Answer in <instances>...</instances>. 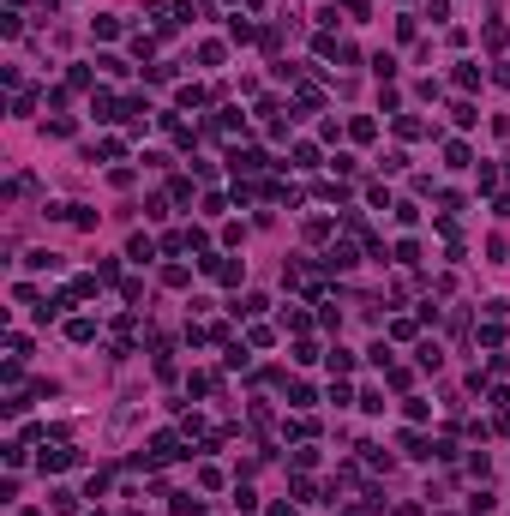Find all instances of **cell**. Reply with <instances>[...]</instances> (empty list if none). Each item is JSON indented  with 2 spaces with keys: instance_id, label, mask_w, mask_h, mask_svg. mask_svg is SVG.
Listing matches in <instances>:
<instances>
[{
  "instance_id": "6da1fadb",
  "label": "cell",
  "mask_w": 510,
  "mask_h": 516,
  "mask_svg": "<svg viewBox=\"0 0 510 516\" xmlns=\"http://www.w3.org/2000/svg\"><path fill=\"white\" fill-rule=\"evenodd\" d=\"M324 265H330V270H354V246H348V240H336Z\"/></svg>"
},
{
  "instance_id": "7a4b0ae2",
  "label": "cell",
  "mask_w": 510,
  "mask_h": 516,
  "mask_svg": "<svg viewBox=\"0 0 510 516\" xmlns=\"http://www.w3.org/2000/svg\"><path fill=\"white\" fill-rule=\"evenodd\" d=\"M228 163H234V175H253V168H264V156H258V150H234Z\"/></svg>"
},
{
  "instance_id": "3957f363",
  "label": "cell",
  "mask_w": 510,
  "mask_h": 516,
  "mask_svg": "<svg viewBox=\"0 0 510 516\" xmlns=\"http://www.w3.org/2000/svg\"><path fill=\"white\" fill-rule=\"evenodd\" d=\"M480 342H486V348H498V342H504V325H498V318H486V325H480Z\"/></svg>"
},
{
  "instance_id": "277c9868",
  "label": "cell",
  "mask_w": 510,
  "mask_h": 516,
  "mask_svg": "<svg viewBox=\"0 0 510 516\" xmlns=\"http://www.w3.org/2000/svg\"><path fill=\"white\" fill-rule=\"evenodd\" d=\"M138 258V265H144V258H156V246H150V235H133V246H126Z\"/></svg>"
},
{
  "instance_id": "5b68a950",
  "label": "cell",
  "mask_w": 510,
  "mask_h": 516,
  "mask_svg": "<svg viewBox=\"0 0 510 516\" xmlns=\"http://www.w3.org/2000/svg\"><path fill=\"white\" fill-rule=\"evenodd\" d=\"M66 337H73V342H90V337H96V325H90V318H73V325H66Z\"/></svg>"
},
{
  "instance_id": "8992f818",
  "label": "cell",
  "mask_w": 510,
  "mask_h": 516,
  "mask_svg": "<svg viewBox=\"0 0 510 516\" xmlns=\"http://www.w3.org/2000/svg\"><path fill=\"white\" fill-rule=\"evenodd\" d=\"M456 84H463V90H474V84H480V66H468V60H463V66H456Z\"/></svg>"
},
{
  "instance_id": "52a82bcc",
  "label": "cell",
  "mask_w": 510,
  "mask_h": 516,
  "mask_svg": "<svg viewBox=\"0 0 510 516\" xmlns=\"http://www.w3.org/2000/svg\"><path fill=\"white\" fill-rule=\"evenodd\" d=\"M294 168H318V150L313 145H294Z\"/></svg>"
},
{
  "instance_id": "ba28073f",
  "label": "cell",
  "mask_w": 510,
  "mask_h": 516,
  "mask_svg": "<svg viewBox=\"0 0 510 516\" xmlns=\"http://www.w3.org/2000/svg\"><path fill=\"white\" fill-rule=\"evenodd\" d=\"M270 516H294V504H276V510H270Z\"/></svg>"
}]
</instances>
